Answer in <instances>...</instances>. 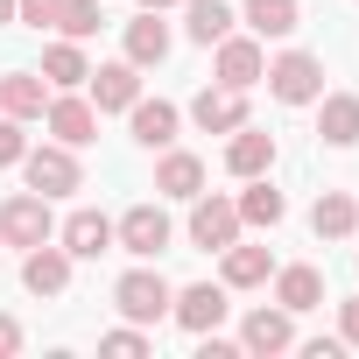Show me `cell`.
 <instances>
[{"label": "cell", "mask_w": 359, "mask_h": 359, "mask_svg": "<svg viewBox=\"0 0 359 359\" xmlns=\"http://www.w3.org/2000/svg\"><path fill=\"white\" fill-rule=\"evenodd\" d=\"M127 127H134L141 148H169L176 127H184V106H169V99H134V106H127Z\"/></svg>", "instance_id": "obj_17"}, {"label": "cell", "mask_w": 359, "mask_h": 359, "mask_svg": "<svg viewBox=\"0 0 359 359\" xmlns=\"http://www.w3.org/2000/svg\"><path fill=\"white\" fill-rule=\"evenodd\" d=\"M29 155V134H22V120L15 113H0V169H15Z\"/></svg>", "instance_id": "obj_30"}, {"label": "cell", "mask_w": 359, "mask_h": 359, "mask_svg": "<svg viewBox=\"0 0 359 359\" xmlns=\"http://www.w3.org/2000/svg\"><path fill=\"white\" fill-rule=\"evenodd\" d=\"M43 127H50L64 148H85V141H99V106H92V99H78V92H50Z\"/></svg>", "instance_id": "obj_8"}, {"label": "cell", "mask_w": 359, "mask_h": 359, "mask_svg": "<svg viewBox=\"0 0 359 359\" xmlns=\"http://www.w3.org/2000/svg\"><path fill=\"white\" fill-rule=\"evenodd\" d=\"M268 92L282 99V106H317V92H324V64L310 57V50H282V57H268Z\"/></svg>", "instance_id": "obj_5"}, {"label": "cell", "mask_w": 359, "mask_h": 359, "mask_svg": "<svg viewBox=\"0 0 359 359\" xmlns=\"http://www.w3.org/2000/svg\"><path fill=\"white\" fill-rule=\"evenodd\" d=\"M317 134L331 148H352L359 141V92H317Z\"/></svg>", "instance_id": "obj_19"}, {"label": "cell", "mask_w": 359, "mask_h": 359, "mask_svg": "<svg viewBox=\"0 0 359 359\" xmlns=\"http://www.w3.org/2000/svg\"><path fill=\"white\" fill-rule=\"evenodd\" d=\"M233 205H240V226H261V233H275V226L289 219V198L268 184V176H247V191H240Z\"/></svg>", "instance_id": "obj_21"}, {"label": "cell", "mask_w": 359, "mask_h": 359, "mask_svg": "<svg viewBox=\"0 0 359 359\" xmlns=\"http://www.w3.org/2000/svg\"><path fill=\"white\" fill-rule=\"evenodd\" d=\"M240 22H247L261 43H282V36H296V29H303V8H296V0H247Z\"/></svg>", "instance_id": "obj_24"}, {"label": "cell", "mask_w": 359, "mask_h": 359, "mask_svg": "<svg viewBox=\"0 0 359 359\" xmlns=\"http://www.w3.org/2000/svg\"><path fill=\"white\" fill-rule=\"evenodd\" d=\"M134 8H155V15H162V8H176V0H134Z\"/></svg>", "instance_id": "obj_37"}, {"label": "cell", "mask_w": 359, "mask_h": 359, "mask_svg": "<svg viewBox=\"0 0 359 359\" xmlns=\"http://www.w3.org/2000/svg\"><path fill=\"white\" fill-rule=\"evenodd\" d=\"M15 352H22V324L0 310V359H15Z\"/></svg>", "instance_id": "obj_33"}, {"label": "cell", "mask_w": 359, "mask_h": 359, "mask_svg": "<svg viewBox=\"0 0 359 359\" xmlns=\"http://www.w3.org/2000/svg\"><path fill=\"white\" fill-rule=\"evenodd\" d=\"M71 268H78V261H71L57 240H43V247H29V261H22V289H29V296H64V289H71Z\"/></svg>", "instance_id": "obj_13"}, {"label": "cell", "mask_w": 359, "mask_h": 359, "mask_svg": "<svg viewBox=\"0 0 359 359\" xmlns=\"http://www.w3.org/2000/svg\"><path fill=\"white\" fill-rule=\"evenodd\" d=\"M275 303H282L289 317L317 310V303H324V275H317V268H303V261H296V268H275Z\"/></svg>", "instance_id": "obj_25"}, {"label": "cell", "mask_w": 359, "mask_h": 359, "mask_svg": "<svg viewBox=\"0 0 359 359\" xmlns=\"http://www.w3.org/2000/svg\"><path fill=\"white\" fill-rule=\"evenodd\" d=\"M43 106H50V78L43 71H8V78H0V113L43 120Z\"/></svg>", "instance_id": "obj_20"}, {"label": "cell", "mask_w": 359, "mask_h": 359, "mask_svg": "<svg viewBox=\"0 0 359 359\" xmlns=\"http://www.w3.org/2000/svg\"><path fill=\"white\" fill-rule=\"evenodd\" d=\"M120 43H127V64H134V71H155V64L169 57V43H176V36H169V22H162L155 8H141V15L127 22V36H120Z\"/></svg>", "instance_id": "obj_15"}, {"label": "cell", "mask_w": 359, "mask_h": 359, "mask_svg": "<svg viewBox=\"0 0 359 359\" xmlns=\"http://www.w3.org/2000/svg\"><path fill=\"white\" fill-rule=\"evenodd\" d=\"M338 352H345V338H310L303 345V359H338Z\"/></svg>", "instance_id": "obj_35"}, {"label": "cell", "mask_w": 359, "mask_h": 359, "mask_svg": "<svg viewBox=\"0 0 359 359\" xmlns=\"http://www.w3.org/2000/svg\"><path fill=\"white\" fill-rule=\"evenodd\" d=\"M169 296H176V289H169L148 261H141V268H127V275L113 282V310H120L127 324H162V317H169Z\"/></svg>", "instance_id": "obj_4"}, {"label": "cell", "mask_w": 359, "mask_h": 359, "mask_svg": "<svg viewBox=\"0 0 359 359\" xmlns=\"http://www.w3.org/2000/svg\"><path fill=\"white\" fill-rule=\"evenodd\" d=\"M43 78H50V92H78V85L92 78V64H85V50L64 36V43H50V50H43Z\"/></svg>", "instance_id": "obj_27"}, {"label": "cell", "mask_w": 359, "mask_h": 359, "mask_svg": "<svg viewBox=\"0 0 359 359\" xmlns=\"http://www.w3.org/2000/svg\"><path fill=\"white\" fill-rule=\"evenodd\" d=\"M310 233L331 240V247L352 240V233H359V205H352L345 191H317V205H310Z\"/></svg>", "instance_id": "obj_22"}, {"label": "cell", "mask_w": 359, "mask_h": 359, "mask_svg": "<svg viewBox=\"0 0 359 359\" xmlns=\"http://www.w3.org/2000/svg\"><path fill=\"white\" fill-rule=\"evenodd\" d=\"M198 359H240V345L219 338V331H205V352H198Z\"/></svg>", "instance_id": "obj_34"}, {"label": "cell", "mask_w": 359, "mask_h": 359, "mask_svg": "<svg viewBox=\"0 0 359 359\" xmlns=\"http://www.w3.org/2000/svg\"><path fill=\"white\" fill-rule=\"evenodd\" d=\"M233 22H240V15L226 8V0H184V36L205 43V50H212L219 36H233Z\"/></svg>", "instance_id": "obj_26"}, {"label": "cell", "mask_w": 359, "mask_h": 359, "mask_svg": "<svg viewBox=\"0 0 359 359\" xmlns=\"http://www.w3.org/2000/svg\"><path fill=\"white\" fill-rule=\"evenodd\" d=\"M15 169L29 176V191H43V198H71V191H85L78 148H64V141H43V148H29Z\"/></svg>", "instance_id": "obj_1"}, {"label": "cell", "mask_w": 359, "mask_h": 359, "mask_svg": "<svg viewBox=\"0 0 359 359\" xmlns=\"http://www.w3.org/2000/svg\"><path fill=\"white\" fill-rule=\"evenodd\" d=\"M57 29H64L71 43H92V36L106 29V8H99V0H64V15H57Z\"/></svg>", "instance_id": "obj_28"}, {"label": "cell", "mask_w": 359, "mask_h": 359, "mask_svg": "<svg viewBox=\"0 0 359 359\" xmlns=\"http://www.w3.org/2000/svg\"><path fill=\"white\" fill-rule=\"evenodd\" d=\"M43 240H57V212H50V198L43 191H22V198H0V247H43Z\"/></svg>", "instance_id": "obj_2"}, {"label": "cell", "mask_w": 359, "mask_h": 359, "mask_svg": "<svg viewBox=\"0 0 359 359\" xmlns=\"http://www.w3.org/2000/svg\"><path fill=\"white\" fill-rule=\"evenodd\" d=\"M240 233H247V226H240V205H233V198H212V191H198V198H191V247L226 254Z\"/></svg>", "instance_id": "obj_6"}, {"label": "cell", "mask_w": 359, "mask_h": 359, "mask_svg": "<svg viewBox=\"0 0 359 359\" xmlns=\"http://www.w3.org/2000/svg\"><path fill=\"white\" fill-rule=\"evenodd\" d=\"M212 50H219V85H233V92H254L261 85V71H268L261 36H219Z\"/></svg>", "instance_id": "obj_9"}, {"label": "cell", "mask_w": 359, "mask_h": 359, "mask_svg": "<svg viewBox=\"0 0 359 359\" xmlns=\"http://www.w3.org/2000/svg\"><path fill=\"white\" fill-rule=\"evenodd\" d=\"M8 22H15V0H0V29H8Z\"/></svg>", "instance_id": "obj_36"}, {"label": "cell", "mask_w": 359, "mask_h": 359, "mask_svg": "<svg viewBox=\"0 0 359 359\" xmlns=\"http://www.w3.org/2000/svg\"><path fill=\"white\" fill-rule=\"evenodd\" d=\"M226 169L240 176V184H247V176H268V169H275V134L254 127V120L233 127V134H226Z\"/></svg>", "instance_id": "obj_12"}, {"label": "cell", "mask_w": 359, "mask_h": 359, "mask_svg": "<svg viewBox=\"0 0 359 359\" xmlns=\"http://www.w3.org/2000/svg\"><path fill=\"white\" fill-rule=\"evenodd\" d=\"M226 310H233V303H226V282H184V289L169 296V317L184 324L191 338L219 331V324H226Z\"/></svg>", "instance_id": "obj_7"}, {"label": "cell", "mask_w": 359, "mask_h": 359, "mask_svg": "<svg viewBox=\"0 0 359 359\" xmlns=\"http://www.w3.org/2000/svg\"><path fill=\"white\" fill-rule=\"evenodd\" d=\"M219 261H226V268H219L226 289H261V282L275 275V254H268V247H247V240H233Z\"/></svg>", "instance_id": "obj_23"}, {"label": "cell", "mask_w": 359, "mask_h": 359, "mask_svg": "<svg viewBox=\"0 0 359 359\" xmlns=\"http://www.w3.org/2000/svg\"><path fill=\"white\" fill-rule=\"evenodd\" d=\"M191 120H198L205 134H233V127H247V92H233V85H205V92L191 99Z\"/></svg>", "instance_id": "obj_16"}, {"label": "cell", "mask_w": 359, "mask_h": 359, "mask_svg": "<svg viewBox=\"0 0 359 359\" xmlns=\"http://www.w3.org/2000/svg\"><path fill=\"white\" fill-rule=\"evenodd\" d=\"M296 345V317L275 303H261V310H247V324H240V352H254V359H268V352H289Z\"/></svg>", "instance_id": "obj_11"}, {"label": "cell", "mask_w": 359, "mask_h": 359, "mask_svg": "<svg viewBox=\"0 0 359 359\" xmlns=\"http://www.w3.org/2000/svg\"><path fill=\"white\" fill-rule=\"evenodd\" d=\"M338 338H345V345H359V296H345V303H338Z\"/></svg>", "instance_id": "obj_32"}, {"label": "cell", "mask_w": 359, "mask_h": 359, "mask_svg": "<svg viewBox=\"0 0 359 359\" xmlns=\"http://www.w3.org/2000/svg\"><path fill=\"white\" fill-rule=\"evenodd\" d=\"M169 240H176V226H169V212H162V205H127V212L113 219V247H120V254H134V261L169 254Z\"/></svg>", "instance_id": "obj_3"}, {"label": "cell", "mask_w": 359, "mask_h": 359, "mask_svg": "<svg viewBox=\"0 0 359 359\" xmlns=\"http://www.w3.org/2000/svg\"><path fill=\"white\" fill-rule=\"evenodd\" d=\"M85 85H92V106H99V113H127V106L141 99V71H134L127 57H120V64H99Z\"/></svg>", "instance_id": "obj_18"}, {"label": "cell", "mask_w": 359, "mask_h": 359, "mask_svg": "<svg viewBox=\"0 0 359 359\" xmlns=\"http://www.w3.org/2000/svg\"><path fill=\"white\" fill-rule=\"evenodd\" d=\"M57 247H64L71 261H99V254H113V219L92 212V205H78V212L57 226Z\"/></svg>", "instance_id": "obj_10"}, {"label": "cell", "mask_w": 359, "mask_h": 359, "mask_svg": "<svg viewBox=\"0 0 359 359\" xmlns=\"http://www.w3.org/2000/svg\"><path fill=\"white\" fill-rule=\"evenodd\" d=\"M99 352H113V359H141V352H148V331H141V324H120V331L99 338Z\"/></svg>", "instance_id": "obj_29"}, {"label": "cell", "mask_w": 359, "mask_h": 359, "mask_svg": "<svg viewBox=\"0 0 359 359\" xmlns=\"http://www.w3.org/2000/svg\"><path fill=\"white\" fill-rule=\"evenodd\" d=\"M155 191H162V198H176V205H191V198L205 191V162H198L191 148H176V141H169V148H162V162H155Z\"/></svg>", "instance_id": "obj_14"}, {"label": "cell", "mask_w": 359, "mask_h": 359, "mask_svg": "<svg viewBox=\"0 0 359 359\" xmlns=\"http://www.w3.org/2000/svg\"><path fill=\"white\" fill-rule=\"evenodd\" d=\"M57 15H64V0H15V22L29 29H57Z\"/></svg>", "instance_id": "obj_31"}]
</instances>
